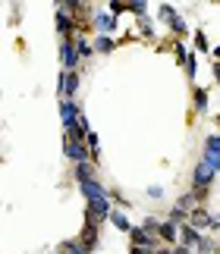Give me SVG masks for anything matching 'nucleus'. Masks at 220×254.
<instances>
[{
	"mask_svg": "<svg viewBox=\"0 0 220 254\" xmlns=\"http://www.w3.org/2000/svg\"><path fill=\"white\" fill-rule=\"evenodd\" d=\"M214 179H217V173H214L211 167H208L205 160H198V163H195V170H192V189H189V191H195L198 204H205V198L211 194Z\"/></svg>",
	"mask_w": 220,
	"mask_h": 254,
	"instance_id": "obj_1",
	"label": "nucleus"
},
{
	"mask_svg": "<svg viewBox=\"0 0 220 254\" xmlns=\"http://www.w3.org/2000/svg\"><path fill=\"white\" fill-rule=\"evenodd\" d=\"M54 25H57L60 41H73V38L79 35L76 19H73V13H69V9H66L63 3H54Z\"/></svg>",
	"mask_w": 220,
	"mask_h": 254,
	"instance_id": "obj_2",
	"label": "nucleus"
},
{
	"mask_svg": "<svg viewBox=\"0 0 220 254\" xmlns=\"http://www.w3.org/2000/svg\"><path fill=\"white\" fill-rule=\"evenodd\" d=\"M113 201H85V223L88 226H104L110 220Z\"/></svg>",
	"mask_w": 220,
	"mask_h": 254,
	"instance_id": "obj_3",
	"label": "nucleus"
},
{
	"mask_svg": "<svg viewBox=\"0 0 220 254\" xmlns=\"http://www.w3.org/2000/svg\"><path fill=\"white\" fill-rule=\"evenodd\" d=\"M79 85H82L79 72H63V69L57 72V97H60V101H76Z\"/></svg>",
	"mask_w": 220,
	"mask_h": 254,
	"instance_id": "obj_4",
	"label": "nucleus"
},
{
	"mask_svg": "<svg viewBox=\"0 0 220 254\" xmlns=\"http://www.w3.org/2000/svg\"><path fill=\"white\" fill-rule=\"evenodd\" d=\"M82 66V57H79L73 41H60V69L63 72H79Z\"/></svg>",
	"mask_w": 220,
	"mask_h": 254,
	"instance_id": "obj_5",
	"label": "nucleus"
},
{
	"mask_svg": "<svg viewBox=\"0 0 220 254\" xmlns=\"http://www.w3.org/2000/svg\"><path fill=\"white\" fill-rule=\"evenodd\" d=\"M214 173H220V132H211L205 138V157H202Z\"/></svg>",
	"mask_w": 220,
	"mask_h": 254,
	"instance_id": "obj_6",
	"label": "nucleus"
},
{
	"mask_svg": "<svg viewBox=\"0 0 220 254\" xmlns=\"http://www.w3.org/2000/svg\"><path fill=\"white\" fill-rule=\"evenodd\" d=\"M76 242H79V245L85 248V254H95V248L101 245V226H88V223H85Z\"/></svg>",
	"mask_w": 220,
	"mask_h": 254,
	"instance_id": "obj_7",
	"label": "nucleus"
},
{
	"mask_svg": "<svg viewBox=\"0 0 220 254\" xmlns=\"http://www.w3.org/2000/svg\"><path fill=\"white\" fill-rule=\"evenodd\" d=\"M92 28H95V35H113L116 32V16H110L107 9H95Z\"/></svg>",
	"mask_w": 220,
	"mask_h": 254,
	"instance_id": "obj_8",
	"label": "nucleus"
},
{
	"mask_svg": "<svg viewBox=\"0 0 220 254\" xmlns=\"http://www.w3.org/2000/svg\"><path fill=\"white\" fill-rule=\"evenodd\" d=\"M79 191H82V198L85 201H110V191H107V185H101L98 179H88L79 185Z\"/></svg>",
	"mask_w": 220,
	"mask_h": 254,
	"instance_id": "obj_9",
	"label": "nucleus"
},
{
	"mask_svg": "<svg viewBox=\"0 0 220 254\" xmlns=\"http://www.w3.org/2000/svg\"><path fill=\"white\" fill-rule=\"evenodd\" d=\"M157 242L164 248H176L179 245V226L173 220H161V229H157Z\"/></svg>",
	"mask_w": 220,
	"mask_h": 254,
	"instance_id": "obj_10",
	"label": "nucleus"
},
{
	"mask_svg": "<svg viewBox=\"0 0 220 254\" xmlns=\"http://www.w3.org/2000/svg\"><path fill=\"white\" fill-rule=\"evenodd\" d=\"M129 242H132L135 248H151V251H157V248H161V242H157V236H151V232H145L142 226H132V229H129Z\"/></svg>",
	"mask_w": 220,
	"mask_h": 254,
	"instance_id": "obj_11",
	"label": "nucleus"
},
{
	"mask_svg": "<svg viewBox=\"0 0 220 254\" xmlns=\"http://www.w3.org/2000/svg\"><path fill=\"white\" fill-rule=\"evenodd\" d=\"M79 116H82V107L76 101H60V123H63V129H73L79 123Z\"/></svg>",
	"mask_w": 220,
	"mask_h": 254,
	"instance_id": "obj_12",
	"label": "nucleus"
},
{
	"mask_svg": "<svg viewBox=\"0 0 220 254\" xmlns=\"http://www.w3.org/2000/svg\"><path fill=\"white\" fill-rule=\"evenodd\" d=\"M63 154H66V160H73V167H76V163H92V160H88L85 141H63Z\"/></svg>",
	"mask_w": 220,
	"mask_h": 254,
	"instance_id": "obj_13",
	"label": "nucleus"
},
{
	"mask_svg": "<svg viewBox=\"0 0 220 254\" xmlns=\"http://www.w3.org/2000/svg\"><path fill=\"white\" fill-rule=\"evenodd\" d=\"M211 220H214V213L208 210L205 204H198V207L189 213V226H195L198 232H202V229H211Z\"/></svg>",
	"mask_w": 220,
	"mask_h": 254,
	"instance_id": "obj_14",
	"label": "nucleus"
},
{
	"mask_svg": "<svg viewBox=\"0 0 220 254\" xmlns=\"http://www.w3.org/2000/svg\"><path fill=\"white\" fill-rule=\"evenodd\" d=\"M198 242H202V232H198L195 226H189V223H186V226H179V245H183V248H198Z\"/></svg>",
	"mask_w": 220,
	"mask_h": 254,
	"instance_id": "obj_15",
	"label": "nucleus"
},
{
	"mask_svg": "<svg viewBox=\"0 0 220 254\" xmlns=\"http://www.w3.org/2000/svg\"><path fill=\"white\" fill-rule=\"evenodd\" d=\"M192 104H195V113H208V110H211L208 91H205L202 85H192Z\"/></svg>",
	"mask_w": 220,
	"mask_h": 254,
	"instance_id": "obj_16",
	"label": "nucleus"
},
{
	"mask_svg": "<svg viewBox=\"0 0 220 254\" xmlns=\"http://www.w3.org/2000/svg\"><path fill=\"white\" fill-rule=\"evenodd\" d=\"M73 176H76L79 185L88 182V179H98V176H95V163H76V167H73Z\"/></svg>",
	"mask_w": 220,
	"mask_h": 254,
	"instance_id": "obj_17",
	"label": "nucleus"
},
{
	"mask_svg": "<svg viewBox=\"0 0 220 254\" xmlns=\"http://www.w3.org/2000/svg\"><path fill=\"white\" fill-rule=\"evenodd\" d=\"M110 226H113V229H119V232H129V229H132V223H129V217H126V213L123 210H110Z\"/></svg>",
	"mask_w": 220,
	"mask_h": 254,
	"instance_id": "obj_18",
	"label": "nucleus"
},
{
	"mask_svg": "<svg viewBox=\"0 0 220 254\" xmlns=\"http://www.w3.org/2000/svg\"><path fill=\"white\" fill-rule=\"evenodd\" d=\"M92 47H95V54H110L116 47V41L110 35H95V41H92Z\"/></svg>",
	"mask_w": 220,
	"mask_h": 254,
	"instance_id": "obj_19",
	"label": "nucleus"
},
{
	"mask_svg": "<svg viewBox=\"0 0 220 254\" xmlns=\"http://www.w3.org/2000/svg\"><path fill=\"white\" fill-rule=\"evenodd\" d=\"M73 44H76V51H79V57H82V60H88V57L95 54V47H92V41H88V38L79 32L76 38H73Z\"/></svg>",
	"mask_w": 220,
	"mask_h": 254,
	"instance_id": "obj_20",
	"label": "nucleus"
},
{
	"mask_svg": "<svg viewBox=\"0 0 220 254\" xmlns=\"http://www.w3.org/2000/svg\"><path fill=\"white\" fill-rule=\"evenodd\" d=\"M54 254H85V248L79 245L76 239H66V242H60V245L54 248Z\"/></svg>",
	"mask_w": 220,
	"mask_h": 254,
	"instance_id": "obj_21",
	"label": "nucleus"
},
{
	"mask_svg": "<svg viewBox=\"0 0 220 254\" xmlns=\"http://www.w3.org/2000/svg\"><path fill=\"white\" fill-rule=\"evenodd\" d=\"M176 16H179V13H176V6H173V3H161V6H157V19H161V22L170 25Z\"/></svg>",
	"mask_w": 220,
	"mask_h": 254,
	"instance_id": "obj_22",
	"label": "nucleus"
},
{
	"mask_svg": "<svg viewBox=\"0 0 220 254\" xmlns=\"http://www.w3.org/2000/svg\"><path fill=\"white\" fill-rule=\"evenodd\" d=\"M170 32L176 35V41H183V38L189 35V25H186V19H183V16H176L173 22H170Z\"/></svg>",
	"mask_w": 220,
	"mask_h": 254,
	"instance_id": "obj_23",
	"label": "nucleus"
},
{
	"mask_svg": "<svg viewBox=\"0 0 220 254\" xmlns=\"http://www.w3.org/2000/svg\"><path fill=\"white\" fill-rule=\"evenodd\" d=\"M138 35H142V38H148V41L154 38V19H151V16L138 19Z\"/></svg>",
	"mask_w": 220,
	"mask_h": 254,
	"instance_id": "obj_24",
	"label": "nucleus"
},
{
	"mask_svg": "<svg viewBox=\"0 0 220 254\" xmlns=\"http://www.w3.org/2000/svg\"><path fill=\"white\" fill-rule=\"evenodd\" d=\"M192 44H195V51H198V54H211V44H208L205 32H192Z\"/></svg>",
	"mask_w": 220,
	"mask_h": 254,
	"instance_id": "obj_25",
	"label": "nucleus"
},
{
	"mask_svg": "<svg viewBox=\"0 0 220 254\" xmlns=\"http://www.w3.org/2000/svg\"><path fill=\"white\" fill-rule=\"evenodd\" d=\"M183 69H186V75L195 82V72H198V57H195V51H189V57H186V63H183Z\"/></svg>",
	"mask_w": 220,
	"mask_h": 254,
	"instance_id": "obj_26",
	"label": "nucleus"
},
{
	"mask_svg": "<svg viewBox=\"0 0 220 254\" xmlns=\"http://www.w3.org/2000/svg\"><path fill=\"white\" fill-rule=\"evenodd\" d=\"M129 13H132L135 19H145L148 16V3H145V0H138V3L132 0V3H129Z\"/></svg>",
	"mask_w": 220,
	"mask_h": 254,
	"instance_id": "obj_27",
	"label": "nucleus"
},
{
	"mask_svg": "<svg viewBox=\"0 0 220 254\" xmlns=\"http://www.w3.org/2000/svg\"><path fill=\"white\" fill-rule=\"evenodd\" d=\"M142 229H145V232H151V236H157V229H161V217H145Z\"/></svg>",
	"mask_w": 220,
	"mask_h": 254,
	"instance_id": "obj_28",
	"label": "nucleus"
},
{
	"mask_svg": "<svg viewBox=\"0 0 220 254\" xmlns=\"http://www.w3.org/2000/svg\"><path fill=\"white\" fill-rule=\"evenodd\" d=\"M148 198H151V201L164 198V189H161V185H148Z\"/></svg>",
	"mask_w": 220,
	"mask_h": 254,
	"instance_id": "obj_29",
	"label": "nucleus"
},
{
	"mask_svg": "<svg viewBox=\"0 0 220 254\" xmlns=\"http://www.w3.org/2000/svg\"><path fill=\"white\" fill-rule=\"evenodd\" d=\"M170 254H195L192 248H183V245H176V248H170Z\"/></svg>",
	"mask_w": 220,
	"mask_h": 254,
	"instance_id": "obj_30",
	"label": "nucleus"
},
{
	"mask_svg": "<svg viewBox=\"0 0 220 254\" xmlns=\"http://www.w3.org/2000/svg\"><path fill=\"white\" fill-rule=\"evenodd\" d=\"M129 254H154V251H151V248H135V245H132V248H129Z\"/></svg>",
	"mask_w": 220,
	"mask_h": 254,
	"instance_id": "obj_31",
	"label": "nucleus"
},
{
	"mask_svg": "<svg viewBox=\"0 0 220 254\" xmlns=\"http://www.w3.org/2000/svg\"><path fill=\"white\" fill-rule=\"evenodd\" d=\"M214 75H217V82H220V63H214Z\"/></svg>",
	"mask_w": 220,
	"mask_h": 254,
	"instance_id": "obj_32",
	"label": "nucleus"
},
{
	"mask_svg": "<svg viewBox=\"0 0 220 254\" xmlns=\"http://www.w3.org/2000/svg\"><path fill=\"white\" fill-rule=\"evenodd\" d=\"M211 54H214V57H217V63H220V44H217V47H214V51H211Z\"/></svg>",
	"mask_w": 220,
	"mask_h": 254,
	"instance_id": "obj_33",
	"label": "nucleus"
},
{
	"mask_svg": "<svg viewBox=\"0 0 220 254\" xmlns=\"http://www.w3.org/2000/svg\"><path fill=\"white\" fill-rule=\"evenodd\" d=\"M214 254H220V242H217V248H214Z\"/></svg>",
	"mask_w": 220,
	"mask_h": 254,
	"instance_id": "obj_34",
	"label": "nucleus"
},
{
	"mask_svg": "<svg viewBox=\"0 0 220 254\" xmlns=\"http://www.w3.org/2000/svg\"><path fill=\"white\" fill-rule=\"evenodd\" d=\"M51 254H54V251H51Z\"/></svg>",
	"mask_w": 220,
	"mask_h": 254,
	"instance_id": "obj_35",
	"label": "nucleus"
}]
</instances>
